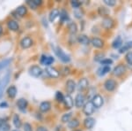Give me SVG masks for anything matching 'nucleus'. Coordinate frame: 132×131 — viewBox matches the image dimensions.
<instances>
[{
    "label": "nucleus",
    "mask_w": 132,
    "mask_h": 131,
    "mask_svg": "<svg viewBox=\"0 0 132 131\" xmlns=\"http://www.w3.org/2000/svg\"><path fill=\"white\" fill-rule=\"evenodd\" d=\"M56 51L57 57H58L63 62H64V63H68V62L71 61V58H70V56L68 54H66V53L62 50L61 48L57 47V48H56V51Z\"/></svg>",
    "instance_id": "nucleus-1"
},
{
    "label": "nucleus",
    "mask_w": 132,
    "mask_h": 131,
    "mask_svg": "<svg viewBox=\"0 0 132 131\" xmlns=\"http://www.w3.org/2000/svg\"><path fill=\"white\" fill-rule=\"evenodd\" d=\"M94 108H95V106H93V102H92V101H88L87 103H86L84 107H83V112H84V113L86 116L90 117V115L93 114V112H94Z\"/></svg>",
    "instance_id": "nucleus-2"
},
{
    "label": "nucleus",
    "mask_w": 132,
    "mask_h": 131,
    "mask_svg": "<svg viewBox=\"0 0 132 131\" xmlns=\"http://www.w3.org/2000/svg\"><path fill=\"white\" fill-rule=\"evenodd\" d=\"M126 70H127L126 66L124 65H122V64H120V65L116 66V67L114 68V70H113V74L116 77H120L126 73Z\"/></svg>",
    "instance_id": "nucleus-3"
},
{
    "label": "nucleus",
    "mask_w": 132,
    "mask_h": 131,
    "mask_svg": "<svg viewBox=\"0 0 132 131\" xmlns=\"http://www.w3.org/2000/svg\"><path fill=\"white\" fill-rule=\"evenodd\" d=\"M85 105H86V96L81 93L78 94L75 98V106H76V107H78V108H81V107H84Z\"/></svg>",
    "instance_id": "nucleus-4"
},
{
    "label": "nucleus",
    "mask_w": 132,
    "mask_h": 131,
    "mask_svg": "<svg viewBox=\"0 0 132 131\" xmlns=\"http://www.w3.org/2000/svg\"><path fill=\"white\" fill-rule=\"evenodd\" d=\"M104 88L108 91H113L116 88V81L113 79H108L104 82Z\"/></svg>",
    "instance_id": "nucleus-5"
},
{
    "label": "nucleus",
    "mask_w": 132,
    "mask_h": 131,
    "mask_svg": "<svg viewBox=\"0 0 132 131\" xmlns=\"http://www.w3.org/2000/svg\"><path fill=\"white\" fill-rule=\"evenodd\" d=\"M92 102H93V106H95V108H101V107L103 106V104H104L103 98H102L101 95H95L93 98Z\"/></svg>",
    "instance_id": "nucleus-6"
},
{
    "label": "nucleus",
    "mask_w": 132,
    "mask_h": 131,
    "mask_svg": "<svg viewBox=\"0 0 132 131\" xmlns=\"http://www.w3.org/2000/svg\"><path fill=\"white\" fill-rule=\"evenodd\" d=\"M29 73L32 76L34 77H39L40 75H42V69L39 66H33L29 68Z\"/></svg>",
    "instance_id": "nucleus-7"
},
{
    "label": "nucleus",
    "mask_w": 132,
    "mask_h": 131,
    "mask_svg": "<svg viewBox=\"0 0 132 131\" xmlns=\"http://www.w3.org/2000/svg\"><path fill=\"white\" fill-rule=\"evenodd\" d=\"M102 27L106 29H111L114 27V20L109 17H106L102 20Z\"/></svg>",
    "instance_id": "nucleus-8"
},
{
    "label": "nucleus",
    "mask_w": 132,
    "mask_h": 131,
    "mask_svg": "<svg viewBox=\"0 0 132 131\" xmlns=\"http://www.w3.org/2000/svg\"><path fill=\"white\" fill-rule=\"evenodd\" d=\"M91 44L94 48L97 49H101L104 46V41L101 40V38L98 37H93L91 39Z\"/></svg>",
    "instance_id": "nucleus-9"
},
{
    "label": "nucleus",
    "mask_w": 132,
    "mask_h": 131,
    "mask_svg": "<svg viewBox=\"0 0 132 131\" xmlns=\"http://www.w3.org/2000/svg\"><path fill=\"white\" fill-rule=\"evenodd\" d=\"M54 58L51 57V56H46V55H42L41 58V63L44 66H50L54 62Z\"/></svg>",
    "instance_id": "nucleus-10"
},
{
    "label": "nucleus",
    "mask_w": 132,
    "mask_h": 131,
    "mask_svg": "<svg viewBox=\"0 0 132 131\" xmlns=\"http://www.w3.org/2000/svg\"><path fill=\"white\" fill-rule=\"evenodd\" d=\"M76 89V82L73 80H68L66 82V91L69 94H71Z\"/></svg>",
    "instance_id": "nucleus-11"
},
{
    "label": "nucleus",
    "mask_w": 132,
    "mask_h": 131,
    "mask_svg": "<svg viewBox=\"0 0 132 131\" xmlns=\"http://www.w3.org/2000/svg\"><path fill=\"white\" fill-rule=\"evenodd\" d=\"M20 45L23 49H27L33 45V40L30 37H24L20 41Z\"/></svg>",
    "instance_id": "nucleus-12"
},
{
    "label": "nucleus",
    "mask_w": 132,
    "mask_h": 131,
    "mask_svg": "<svg viewBox=\"0 0 132 131\" xmlns=\"http://www.w3.org/2000/svg\"><path fill=\"white\" fill-rule=\"evenodd\" d=\"M46 73L52 78H57L59 76V72L56 68L52 67V66H47L46 67Z\"/></svg>",
    "instance_id": "nucleus-13"
},
{
    "label": "nucleus",
    "mask_w": 132,
    "mask_h": 131,
    "mask_svg": "<svg viewBox=\"0 0 132 131\" xmlns=\"http://www.w3.org/2000/svg\"><path fill=\"white\" fill-rule=\"evenodd\" d=\"M89 86V81L86 78H82L81 80H79L78 83V89L79 91H85L86 89H87Z\"/></svg>",
    "instance_id": "nucleus-14"
},
{
    "label": "nucleus",
    "mask_w": 132,
    "mask_h": 131,
    "mask_svg": "<svg viewBox=\"0 0 132 131\" xmlns=\"http://www.w3.org/2000/svg\"><path fill=\"white\" fill-rule=\"evenodd\" d=\"M94 123H95V120L92 117H87L84 121V126L86 129H91L94 126Z\"/></svg>",
    "instance_id": "nucleus-15"
},
{
    "label": "nucleus",
    "mask_w": 132,
    "mask_h": 131,
    "mask_svg": "<svg viewBox=\"0 0 132 131\" xmlns=\"http://www.w3.org/2000/svg\"><path fill=\"white\" fill-rule=\"evenodd\" d=\"M63 103H64L65 106L67 107V108H69V109L71 108V107H73V106H74L73 98H71V96L70 95V94L64 96V100H63Z\"/></svg>",
    "instance_id": "nucleus-16"
},
{
    "label": "nucleus",
    "mask_w": 132,
    "mask_h": 131,
    "mask_svg": "<svg viewBox=\"0 0 132 131\" xmlns=\"http://www.w3.org/2000/svg\"><path fill=\"white\" fill-rule=\"evenodd\" d=\"M9 78H10L9 74H6V75L3 78V80L0 81V96H1L2 93H3V91H4V89H5V88L6 84H7L8 81H9Z\"/></svg>",
    "instance_id": "nucleus-17"
},
{
    "label": "nucleus",
    "mask_w": 132,
    "mask_h": 131,
    "mask_svg": "<svg viewBox=\"0 0 132 131\" xmlns=\"http://www.w3.org/2000/svg\"><path fill=\"white\" fill-rule=\"evenodd\" d=\"M78 41L79 44H83V45H88L91 43V40L89 39V37L86 35H80L78 37Z\"/></svg>",
    "instance_id": "nucleus-18"
},
{
    "label": "nucleus",
    "mask_w": 132,
    "mask_h": 131,
    "mask_svg": "<svg viewBox=\"0 0 132 131\" xmlns=\"http://www.w3.org/2000/svg\"><path fill=\"white\" fill-rule=\"evenodd\" d=\"M27 101L25 99V98H20V99L18 100V102H17V106H18L19 109L21 111H24L26 110V108H27Z\"/></svg>",
    "instance_id": "nucleus-19"
},
{
    "label": "nucleus",
    "mask_w": 132,
    "mask_h": 131,
    "mask_svg": "<svg viewBox=\"0 0 132 131\" xmlns=\"http://www.w3.org/2000/svg\"><path fill=\"white\" fill-rule=\"evenodd\" d=\"M7 26H8V27H9V29H11V30H12V31H17L20 29V26H19L18 22L15 20H9L7 23Z\"/></svg>",
    "instance_id": "nucleus-20"
},
{
    "label": "nucleus",
    "mask_w": 132,
    "mask_h": 131,
    "mask_svg": "<svg viewBox=\"0 0 132 131\" xmlns=\"http://www.w3.org/2000/svg\"><path fill=\"white\" fill-rule=\"evenodd\" d=\"M50 108L51 104L50 102H48V101H44V102L41 103V105H40V110H41V112H43V113L48 112Z\"/></svg>",
    "instance_id": "nucleus-21"
},
{
    "label": "nucleus",
    "mask_w": 132,
    "mask_h": 131,
    "mask_svg": "<svg viewBox=\"0 0 132 131\" xmlns=\"http://www.w3.org/2000/svg\"><path fill=\"white\" fill-rule=\"evenodd\" d=\"M59 11L57 9H53L52 11L50 12V16H48V19H50V22H53L56 19V17L59 15Z\"/></svg>",
    "instance_id": "nucleus-22"
},
{
    "label": "nucleus",
    "mask_w": 132,
    "mask_h": 131,
    "mask_svg": "<svg viewBox=\"0 0 132 131\" xmlns=\"http://www.w3.org/2000/svg\"><path fill=\"white\" fill-rule=\"evenodd\" d=\"M7 93H8V96H9L10 98H15V96L17 94L16 87H14V86H10L9 89H7Z\"/></svg>",
    "instance_id": "nucleus-23"
},
{
    "label": "nucleus",
    "mask_w": 132,
    "mask_h": 131,
    "mask_svg": "<svg viewBox=\"0 0 132 131\" xmlns=\"http://www.w3.org/2000/svg\"><path fill=\"white\" fill-rule=\"evenodd\" d=\"M78 125H79V121H78V119H73L71 120V121H69L68 123V128H71V129H74V128H78Z\"/></svg>",
    "instance_id": "nucleus-24"
},
{
    "label": "nucleus",
    "mask_w": 132,
    "mask_h": 131,
    "mask_svg": "<svg viewBox=\"0 0 132 131\" xmlns=\"http://www.w3.org/2000/svg\"><path fill=\"white\" fill-rule=\"evenodd\" d=\"M122 38H121L120 36H118V37H117L116 39L113 42L112 46H113V48H114V49H118V48H120V47L122 46Z\"/></svg>",
    "instance_id": "nucleus-25"
},
{
    "label": "nucleus",
    "mask_w": 132,
    "mask_h": 131,
    "mask_svg": "<svg viewBox=\"0 0 132 131\" xmlns=\"http://www.w3.org/2000/svg\"><path fill=\"white\" fill-rule=\"evenodd\" d=\"M68 29H69L70 34L74 35V34H76L77 31H78V27H77V25L75 24V23L71 22V23H70V24L68 25Z\"/></svg>",
    "instance_id": "nucleus-26"
},
{
    "label": "nucleus",
    "mask_w": 132,
    "mask_h": 131,
    "mask_svg": "<svg viewBox=\"0 0 132 131\" xmlns=\"http://www.w3.org/2000/svg\"><path fill=\"white\" fill-rule=\"evenodd\" d=\"M16 12L20 17H23L26 15V13H27V8H26V6H24V5H20L17 8Z\"/></svg>",
    "instance_id": "nucleus-27"
},
{
    "label": "nucleus",
    "mask_w": 132,
    "mask_h": 131,
    "mask_svg": "<svg viewBox=\"0 0 132 131\" xmlns=\"http://www.w3.org/2000/svg\"><path fill=\"white\" fill-rule=\"evenodd\" d=\"M109 71H110L109 66H104L103 67L100 68V69L98 70V74H99V75H105V74H108Z\"/></svg>",
    "instance_id": "nucleus-28"
},
{
    "label": "nucleus",
    "mask_w": 132,
    "mask_h": 131,
    "mask_svg": "<svg viewBox=\"0 0 132 131\" xmlns=\"http://www.w3.org/2000/svg\"><path fill=\"white\" fill-rule=\"evenodd\" d=\"M13 124H14V126L16 127L17 128H20V127H21V121H20V118L19 117V115L18 114H15L13 116Z\"/></svg>",
    "instance_id": "nucleus-29"
},
{
    "label": "nucleus",
    "mask_w": 132,
    "mask_h": 131,
    "mask_svg": "<svg viewBox=\"0 0 132 131\" xmlns=\"http://www.w3.org/2000/svg\"><path fill=\"white\" fill-rule=\"evenodd\" d=\"M71 113H65V114H63L62 116V121L63 122V123H69V121H71Z\"/></svg>",
    "instance_id": "nucleus-30"
},
{
    "label": "nucleus",
    "mask_w": 132,
    "mask_h": 131,
    "mask_svg": "<svg viewBox=\"0 0 132 131\" xmlns=\"http://www.w3.org/2000/svg\"><path fill=\"white\" fill-rule=\"evenodd\" d=\"M60 19L62 21H67L69 20V15H68V12L65 10H62L60 12Z\"/></svg>",
    "instance_id": "nucleus-31"
},
{
    "label": "nucleus",
    "mask_w": 132,
    "mask_h": 131,
    "mask_svg": "<svg viewBox=\"0 0 132 131\" xmlns=\"http://www.w3.org/2000/svg\"><path fill=\"white\" fill-rule=\"evenodd\" d=\"M56 99L58 101L59 103H62V102H63V100H64V96L63 95L62 92L57 91L56 94Z\"/></svg>",
    "instance_id": "nucleus-32"
},
{
    "label": "nucleus",
    "mask_w": 132,
    "mask_h": 131,
    "mask_svg": "<svg viewBox=\"0 0 132 131\" xmlns=\"http://www.w3.org/2000/svg\"><path fill=\"white\" fill-rule=\"evenodd\" d=\"M10 128H11L10 125L7 123H5V122L0 126V131H10Z\"/></svg>",
    "instance_id": "nucleus-33"
},
{
    "label": "nucleus",
    "mask_w": 132,
    "mask_h": 131,
    "mask_svg": "<svg viewBox=\"0 0 132 131\" xmlns=\"http://www.w3.org/2000/svg\"><path fill=\"white\" fill-rule=\"evenodd\" d=\"M125 59H126V61L129 63V65H132V52L129 51L125 56Z\"/></svg>",
    "instance_id": "nucleus-34"
},
{
    "label": "nucleus",
    "mask_w": 132,
    "mask_h": 131,
    "mask_svg": "<svg viewBox=\"0 0 132 131\" xmlns=\"http://www.w3.org/2000/svg\"><path fill=\"white\" fill-rule=\"evenodd\" d=\"M11 62V59H5L4 61H1L0 62V70L1 69H3L4 67H5L6 66H8L9 65V63Z\"/></svg>",
    "instance_id": "nucleus-35"
},
{
    "label": "nucleus",
    "mask_w": 132,
    "mask_h": 131,
    "mask_svg": "<svg viewBox=\"0 0 132 131\" xmlns=\"http://www.w3.org/2000/svg\"><path fill=\"white\" fill-rule=\"evenodd\" d=\"M101 63L104 66H108V65H111L113 63V60L110 59H102V61Z\"/></svg>",
    "instance_id": "nucleus-36"
},
{
    "label": "nucleus",
    "mask_w": 132,
    "mask_h": 131,
    "mask_svg": "<svg viewBox=\"0 0 132 131\" xmlns=\"http://www.w3.org/2000/svg\"><path fill=\"white\" fill-rule=\"evenodd\" d=\"M104 4H106L108 6H114L116 5V0H104Z\"/></svg>",
    "instance_id": "nucleus-37"
},
{
    "label": "nucleus",
    "mask_w": 132,
    "mask_h": 131,
    "mask_svg": "<svg viewBox=\"0 0 132 131\" xmlns=\"http://www.w3.org/2000/svg\"><path fill=\"white\" fill-rule=\"evenodd\" d=\"M71 6L73 8H75V9H78V8H79V6L81 5V4L79 3V2L78 1H71Z\"/></svg>",
    "instance_id": "nucleus-38"
},
{
    "label": "nucleus",
    "mask_w": 132,
    "mask_h": 131,
    "mask_svg": "<svg viewBox=\"0 0 132 131\" xmlns=\"http://www.w3.org/2000/svg\"><path fill=\"white\" fill-rule=\"evenodd\" d=\"M24 131H33L32 126L29 123H25L24 124Z\"/></svg>",
    "instance_id": "nucleus-39"
},
{
    "label": "nucleus",
    "mask_w": 132,
    "mask_h": 131,
    "mask_svg": "<svg viewBox=\"0 0 132 131\" xmlns=\"http://www.w3.org/2000/svg\"><path fill=\"white\" fill-rule=\"evenodd\" d=\"M27 5H28L29 6H30L31 8H33V9H35V8L37 7V6L35 5V4L34 3L33 0H32V1H30V0H27Z\"/></svg>",
    "instance_id": "nucleus-40"
},
{
    "label": "nucleus",
    "mask_w": 132,
    "mask_h": 131,
    "mask_svg": "<svg viewBox=\"0 0 132 131\" xmlns=\"http://www.w3.org/2000/svg\"><path fill=\"white\" fill-rule=\"evenodd\" d=\"M75 15H76V17H77L78 19L81 18V17H82V12H81V11H80V12H78V9H76V11H75Z\"/></svg>",
    "instance_id": "nucleus-41"
},
{
    "label": "nucleus",
    "mask_w": 132,
    "mask_h": 131,
    "mask_svg": "<svg viewBox=\"0 0 132 131\" xmlns=\"http://www.w3.org/2000/svg\"><path fill=\"white\" fill-rule=\"evenodd\" d=\"M33 1H34V3L35 4V5H36V6H38V5H42V2L41 1V0H33Z\"/></svg>",
    "instance_id": "nucleus-42"
},
{
    "label": "nucleus",
    "mask_w": 132,
    "mask_h": 131,
    "mask_svg": "<svg viewBox=\"0 0 132 131\" xmlns=\"http://www.w3.org/2000/svg\"><path fill=\"white\" fill-rule=\"evenodd\" d=\"M36 131H48L46 128H44V127H39V128L36 129Z\"/></svg>",
    "instance_id": "nucleus-43"
},
{
    "label": "nucleus",
    "mask_w": 132,
    "mask_h": 131,
    "mask_svg": "<svg viewBox=\"0 0 132 131\" xmlns=\"http://www.w3.org/2000/svg\"><path fill=\"white\" fill-rule=\"evenodd\" d=\"M0 107H1V108H4V107H7V103H6V102H2L1 104H0Z\"/></svg>",
    "instance_id": "nucleus-44"
},
{
    "label": "nucleus",
    "mask_w": 132,
    "mask_h": 131,
    "mask_svg": "<svg viewBox=\"0 0 132 131\" xmlns=\"http://www.w3.org/2000/svg\"><path fill=\"white\" fill-rule=\"evenodd\" d=\"M3 123H5V121H3V120H2V119H0V126H1V125H2V124H3Z\"/></svg>",
    "instance_id": "nucleus-45"
},
{
    "label": "nucleus",
    "mask_w": 132,
    "mask_h": 131,
    "mask_svg": "<svg viewBox=\"0 0 132 131\" xmlns=\"http://www.w3.org/2000/svg\"><path fill=\"white\" fill-rule=\"evenodd\" d=\"M2 32H3V29H2V27L0 26V36L2 35Z\"/></svg>",
    "instance_id": "nucleus-46"
},
{
    "label": "nucleus",
    "mask_w": 132,
    "mask_h": 131,
    "mask_svg": "<svg viewBox=\"0 0 132 131\" xmlns=\"http://www.w3.org/2000/svg\"><path fill=\"white\" fill-rule=\"evenodd\" d=\"M12 131H20L19 129H14V130H12Z\"/></svg>",
    "instance_id": "nucleus-47"
},
{
    "label": "nucleus",
    "mask_w": 132,
    "mask_h": 131,
    "mask_svg": "<svg viewBox=\"0 0 132 131\" xmlns=\"http://www.w3.org/2000/svg\"><path fill=\"white\" fill-rule=\"evenodd\" d=\"M74 131H81V130H74Z\"/></svg>",
    "instance_id": "nucleus-48"
}]
</instances>
